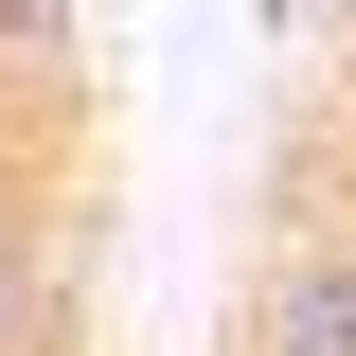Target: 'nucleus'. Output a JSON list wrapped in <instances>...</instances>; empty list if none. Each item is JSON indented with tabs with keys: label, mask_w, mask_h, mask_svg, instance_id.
Instances as JSON below:
<instances>
[{
	"label": "nucleus",
	"mask_w": 356,
	"mask_h": 356,
	"mask_svg": "<svg viewBox=\"0 0 356 356\" xmlns=\"http://www.w3.org/2000/svg\"><path fill=\"white\" fill-rule=\"evenodd\" d=\"M250 356H356V250H339V232L267 267V303H250Z\"/></svg>",
	"instance_id": "1"
},
{
	"label": "nucleus",
	"mask_w": 356,
	"mask_h": 356,
	"mask_svg": "<svg viewBox=\"0 0 356 356\" xmlns=\"http://www.w3.org/2000/svg\"><path fill=\"white\" fill-rule=\"evenodd\" d=\"M54 321V267H36V214H18V161H0V356Z\"/></svg>",
	"instance_id": "2"
},
{
	"label": "nucleus",
	"mask_w": 356,
	"mask_h": 356,
	"mask_svg": "<svg viewBox=\"0 0 356 356\" xmlns=\"http://www.w3.org/2000/svg\"><path fill=\"white\" fill-rule=\"evenodd\" d=\"M72 72V18H54V0H0V89H54Z\"/></svg>",
	"instance_id": "3"
}]
</instances>
